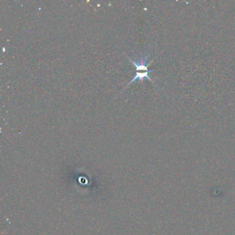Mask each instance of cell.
Returning a JSON list of instances; mask_svg holds the SVG:
<instances>
[{
    "label": "cell",
    "instance_id": "obj_2",
    "mask_svg": "<svg viewBox=\"0 0 235 235\" xmlns=\"http://www.w3.org/2000/svg\"><path fill=\"white\" fill-rule=\"evenodd\" d=\"M150 73V72H147V71H146V72H144V73H140V72H137L136 73V75L135 76H134V77L133 79H132L131 81H130V82L128 83V84L127 85V86H129L130 84H131V83L133 82V81H134L136 80V79H139V80H144V79H145V78H148V79H150V80L152 81V83H154L152 81V79L150 78V77H149V75H148V73Z\"/></svg>",
    "mask_w": 235,
    "mask_h": 235
},
{
    "label": "cell",
    "instance_id": "obj_1",
    "mask_svg": "<svg viewBox=\"0 0 235 235\" xmlns=\"http://www.w3.org/2000/svg\"><path fill=\"white\" fill-rule=\"evenodd\" d=\"M149 57V55H146V56H145L144 57H142V59L139 60H138L137 62H134L132 61L131 59H130L129 57H128V59H129V60L130 61V62L132 63L134 65V66H135L136 68V70L138 71V70H146L147 72H152V71H154V70H148V66H146V64L147 62V60H148Z\"/></svg>",
    "mask_w": 235,
    "mask_h": 235
}]
</instances>
